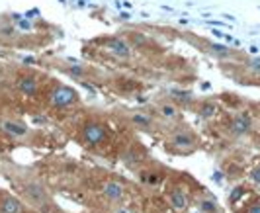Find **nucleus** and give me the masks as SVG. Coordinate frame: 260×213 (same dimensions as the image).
Listing matches in <instances>:
<instances>
[{
  "instance_id": "nucleus-13",
  "label": "nucleus",
  "mask_w": 260,
  "mask_h": 213,
  "mask_svg": "<svg viewBox=\"0 0 260 213\" xmlns=\"http://www.w3.org/2000/svg\"><path fill=\"white\" fill-rule=\"evenodd\" d=\"M131 120H133L135 125H139V127H149V125H151V120H149L147 116H143V114H135Z\"/></svg>"
},
{
  "instance_id": "nucleus-4",
  "label": "nucleus",
  "mask_w": 260,
  "mask_h": 213,
  "mask_svg": "<svg viewBox=\"0 0 260 213\" xmlns=\"http://www.w3.org/2000/svg\"><path fill=\"white\" fill-rule=\"evenodd\" d=\"M106 47L112 55H116L119 59H129L131 55V45L127 40L123 38H112V40L106 41Z\"/></svg>"
},
{
  "instance_id": "nucleus-22",
  "label": "nucleus",
  "mask_w": 260,
  "mask_h": 213,
  "mask_svg": "<svg viewBox=\"0 0 260 213\" xmlns=\"http://www.w3.org/2000/svg\"><path fill=\"white\" fill-rule=\"evenodd\" d=\"M20 26L24 27V29H27V27H31V24H27V22H20Z\"/></svg>"
},
{
  "instance_id": "nucleus-7",
  "label": "nucleus",
  "mask_w": 260,
  "mask_h": 213,
  "mask_svg": "<svg viewBox=\"0 0 260 213\" xmlns=\"http://www.w3.org/2000/svg\"><path fill=\"white\" fill-rule=\"evenodd\" d=\"M24 205L18 198H14L10 194H2L0 196V213H22Z\"/></svg>"
},
{
  "instance_id": "nucleus-1",
  "label": "nucleus",
  "mask_w": 260,
  "mask_h": 213,
  "mask_svg": "<svg viewBox=\"0 0 260 213\" xmlns=\"http://www.w3.org/2000/svg\"><path fill=\"white\" fill-rule=\"evenodd\" d=\"M77 100H78V94L75 92L71 86H57L51 92V96H49V102H51V106H55V108L73 106Z\"/></svg>"
},
{
  "instance_id": "nucleus-18",
  "label": "nucleus",
  "mask_w": 260,
  "mask_h": 213,
  "mask_svg": "<svg viewBox=\"0 0 260 213\" xmlns=\"http://www.w3.org/2000/svg\"><path fill=\"white\" fill-rule=\"evenodd\" d=\"M250 178H252V182L260 184V164L256 166V168H252V172H250Z\"/></svg>"
},
{
  "instance_id": "nucleus-17",
  "label": "nucleus",
  "mask_w": 260,
  "mask_h": 213,
  "mask_svg": "<svg viewBox=\"0 0 260 213\" xmlns=\"http://www.w3.org/2000/svg\"><path fill=\"white\" fill-rule=\"evenodd\" d=\"M131 40L135 41V45H145V43H147L145 33H131Z\"/></svg>"
},
{
  "instance_id": "nucleus-21",
  "label": "nucleus",
  "mask_w": 260,
  "mask_h": 213,
  "mask_svg": "<svg viewBox=\"0 0 260 213\" xmlns=\"http://www.w3.org/2000/svg\"><path fill=\"white\" fill-rule=\"evenodd\" d=\"M241 194H243V190H241V188H237V190H235V194H231V200H237V198H239V196H241Z\"/></svg>"
},
{
  "instance_id": "nucleus-8",
  "label": "nucleus",
  "mask_w": 260,
  "mask_h": 213,
  "mask_svg": "<svg viewBox=\"0 0 260 213\" xmlns=\"http://www.w3.org/2000/svg\"><path fill=\"white\" fill-rule=\"evenodd\" d=\"M250 131V118L245 116V114H241V116H237L231 123V133L237 135V137H243V135H247Z\"/></svg>"
},
{
  "instance_id": "nucleus-19",
  "label": "nucleus",
  "mask_w": 260,
  "mask_h": 213,
  "mask_svg": "<svg viewBox=\"0 0 260 213\" xmlns=\"http://www.w3.org/2000/svg\"><path fill=\"white\" fill-rule=\"evenodd\" d=\"M248 67L252 68L254 73H260V57H258V59H252V61L248 63Z\"/></svg>"
},
{
  "instance_id": "nucleus-16",
  "label": "nucleus",
  "mask_w": 260,
  "mask_h": 213,
  "mask_svg": "<svg viewBox=\"0 0 260 213\" xmlns=\"http://www.w3.org/2000/svg\"><path fill=\"white\" fill-rule=\"evenodd\" d=\"M160 114H162L165 118H176V108L170 106V104H167V106L160 108Z\"/></svg>"
},
{
  "instance_id": "nucleus-20",
  "label": "nucleus",
  "mask_w": 260,
  "mask_h": 213,
  "mask_svg": "<svg viewBox=\"0 0 260 213\" xmlns=\"http://www.w3.org/2000/svg\"><path fill=\"white\" fill-rule=\"evenodd\" d=\"M248 213H260V203H254V205H250Z\"/></svg>"
},
{
  "instance_id": "nucleus-3",
  "label": "nucleus",
  "mask_w": 260,
  "mask_h": 213,
  "mask_svg": "<svg viewBox=\"0 0 260 213\" xmlns=\"http://www.w3.org/2000/svg\"><path fill=\"white\" fill-rule=\"evenodd\" d=\"M24 196L34 205H45V201H47V190L43 188V184H39V182H27L26 186H24Z\"/></svg>"
},
{
  "instance_id": "nucleus-10",
  "label": "nucleus",
  "mask_w": 260,
  "mask_h": 213,
  "mask_svg": "<svg viewBox=\"0 0 260 213\" xmlns=\"http://www.w3.org/2000/svg\"><path fill=\"white\" fill-rule=\"evenodd\" d=\"M18 88H20V92L26 94V96H34V94H38V80L34 79V77H20Z\"/></svg>"
},
{
  "instance_id": "nucleus-12",
  "label": "nucleus",
  "mask_w": 260,
  "mask_h": 213,
  "mask_svg": "<svg viewBox=\"0 0 260 213\" xmlns=\"http://www.w3.org/2000/svg\"><path fill=\"white\" fill-rule=\"evenodd\" d=\"M200 209L206 213H217V203L211 200H202L200 201Z\"/></svg>"
},
{
  "instance_id": "nucleus-14",
  "label": "nucleus",
  "mask_w": 260,
  "mask_h": 213,
  "mask_svg": "<svg viewBox=\"0 0 260 213\" xmlns=\"http://www.w3.org/2000/svg\"><path fill=\"white\" fill-rule=\"evenodd\" d=\"M215 112H217V108L213 106V104H204L202 110H200V116H202V118H211Z\"/></svg>"
},
{
  "instance_id": "nucleus-2",
  "label": "nucleus",
  "mask_w": 260,
  "mask_h": 213,
  "mask_svg": "<svg viewBox=\"0 0 260 213\" xmlns=\"http://www.w3.org/2000/svg\"><path fill=\"white\" fill-rule=\"evenodd\" d=\"M106 135H108L106 125L98 123V121H88V123H84V127H82V137H84V141L90 143V145L102 143L106 139Z\"/></svg>"
},
{
  "instance_id": "nucleus-6",
  "label": "nucleus",
  "mask_w": 260,
  "mask_h": 213,
  "mask_svg": "<svg viewBox=\"0 0 260 213\" xmlns=\"http://www.w3.org/2000/svg\"><path fill=\"white\" fill-rule=\"evenodd\" d=\"M102 194H104L106 200L119 201L123 200V196H125V186L121 182H117V180H108L104 188H102Z\"/></svg>"
},
{
  "instance_id": "nucleus-9",
  "label": "nucleus",
  "mask_w": 260,
  "mask_h": 213,
  "mask_svg": "<svg viewBox=\"0 0 260 213\" xmlns=\"http://www.w3.org/2000/svg\"><path fill=\"white\" fill-rule=\"evenodd\" d=\"M169 201L170 207L176 209V211H184L188 207V196L184 194L182 190H172L169 194Z\"/></svg>"
},
{
  "instance_id": "nucleus-11",
  "label": "nucleus",
  "mask_w": 260,
  "mask_h": 213,
  "mask_svg": "<svg viewBox=\"0 0 260 213\" xmlns=\"http://www.w3.org/2000/svg\"><path fill=\"white\" fill-rule=\"evenodd\" d=\"M172 145L176 149H190L194 145V137L186 131H178V133L172 135Z\"/></svg>"
},
{
  "instance_id": "nucleus-5",
  "label": "nucleus",
  "mask_w": 260,
  "mask_h": 213,
  "mask_svg": "<svg viewBox=\"0 0 260 213\" xmlns=\"http://www.w3.org/2000/svg\"><path fill=\"white\" fill-rule=\"evenodd\" d=\"M0 129L6 135L14 137V139H22L27 135V125L24 121L18 120H2L0 121Z\"/></svg>"
},
{
  "instance_id": "nucleus-15",
  "label": "nucleus",
  "mask_w": 260,
  "mask_h": 213,
  "mask_svg": "<svg viewBox=\"0 0 260 213\" xmlns=\"http://www.w3.org/2000/svg\"><path fill=\"white\" fill-rule=\"evenodd\" d=\"M137 160H139V153L133 151V149H129V151L123 155V162H127V164H133V162H137Z\"/></svg>"
}]
</instances>
